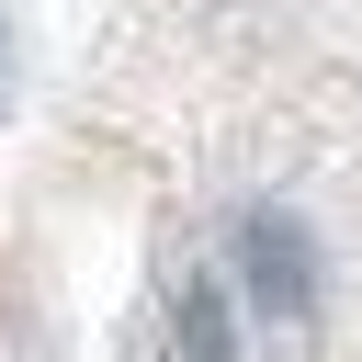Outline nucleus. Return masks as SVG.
I'll use <instances>...</instances> for the list:
<instances>
[{
    "mask_svg": "<svg viewBox=\"0 0 362 362\" xmlns=\"http://www.w3.org/2000/svg\"><path fill=\"white\" fill-rule=\"evenodd\" d=\"M170 339H181V362H238V317H226V283H181V305H170Z\"/></svg>",
    "mask_w": 362,
    "mask_h": 362,
    "instance_id": "nucleus-2",
    "label": "nucleus"
},
{
    "mask_svg": "<svg viewBox=\"0 0 362 362\" xmlns=\"http://www.w3.org/2000/svg\"><path fill=\"white\" fill-rule=\"evenodd\" d=\"M238 283H249V305H272V317H305L317 305V238L294 226V215H238Z\"/></svg>",
    "mask_w": 362,
    "mask_h": 362,
    "instance_id": "nucleus-1",
    "label": "nucleus"
}]
</instances>
